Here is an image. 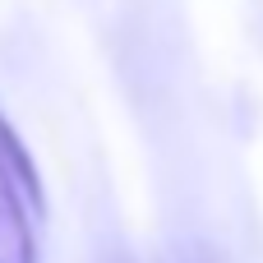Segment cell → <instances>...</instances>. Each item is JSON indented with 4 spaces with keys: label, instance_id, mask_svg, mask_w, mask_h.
<instances>
[{
    "label": "cell",
    "instance_id": "1",
    "mask_svg": "<svg viewBox=\"0 0 263 263\" xmlns=\"http://www.w3.org/2000/svg\"><path fill=\"white\" fill-rule=\"evenodd\" d=\"M46 213V194L37 166L0 116V263H37V222Z\"/></svg>",
    "mask_w": 263,
    "mask_h": 263
}]
</instances>
